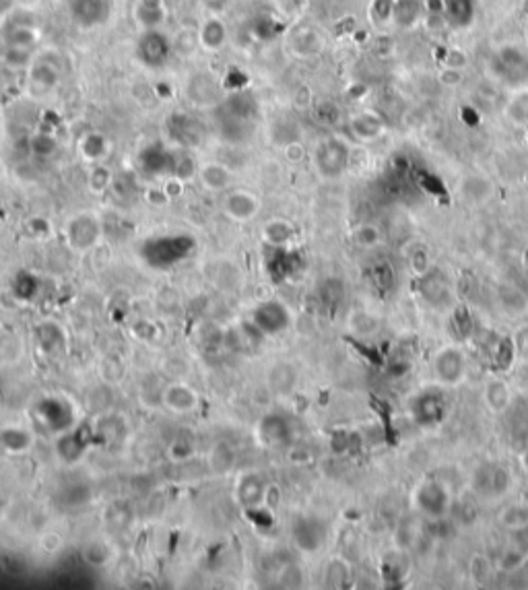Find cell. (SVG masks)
<instances>
[{
	"mask_svg": "<svg viewBox=\"0 0 528 590\" xmlns=\"http://www.w3.org/2000/svg\"><path fill=\"white\" fill-rule=\"evenodd\" d=\"M174 52L170 38L159 29H143L137 40V58L147 68H161Z\"/></svg>",
	"mask_w": 528,
	"mask_h": 590,
	"instance_id": "1",
	"label": "cell"
},
{
	"mask_svg": "<svg viewBox=\"0 0 528 590\" xmlns=\"http://www.w3.org/2000/svg\"><path fill=\"white\" fill-rule=\"evenodd\" d=\"M192 250V239L186 236H170V237H157L147 242L143 254L147 256V260L151 264H159V266H165V264H172L177 262L180 258L188 254Z\"/></svg>",
	"mask_w": 528,
	"mask_h": 590,
	"instance_id": "2",
	"label": "cell"
},
{
	"mask_svg": "<svg viewBox=\"0 0 528 590\" xmlns=\"http://www.w3.org/2000/svg\"><path fill=\"white\" fill-rule=\"evenodd\" d=\"M114 2L112 0H68L71 19L83 29H93L112 17Z\"/></svg>",
	"mask_w": 528,
	"mask_h": 590,
	"instance_id": "3",
	"label": "cell"
},
{
	"mask_svg": "<svg viewBox=\"0 0 528 590\" xmlns=\"http://www.w3.org/2000/svg\"><path fill=\"white\" fill-rule=\"evenodd\" d=\"M349 161V149L341 143V140H326L318 147L316 153V163L320 167L322 174L326 176H336L345 170Z\"/></svg>",
	"mask_w": 528,
	"mask_h": 590,
	"instance_id": "4",
	"label": "cell"
},
{
	"mask_svg": "<svg viewBox=\"0 0 528 590\" xmlns=\"http://www.w3.org/2000/svg\"><path fill=\"white\" fill-rule=\"evenodd\" d=\"M435 374L442 382L446 384H458L465 376V355L460 353L458 349L448 347V349H442L438 357H435Z\"/></svg>",
	"mask_w": 528,
	"mask_h": 590,
	"instance_id": "5",
	"label": "cell"
},
{
	"mask_svg": "<svg viewBox=\"0 0 528 590\" xmlns=\"http://www.w3.org/2000/svg\"><path fill=\"white\" fill-rule=\"evenodd\" d=\"M415 497H417V506L433 518H440L448 510V492L440 483H423L417 490Z\"/></svg>",
	"mask_w": 528,
	"mask_h": 590,
	"instance_id": "6",
	"label": "cell"
},
{
	"mask_svg": "<svg viewBox=\"0 0 528 590\" xmlns=\"http://www.w3.org/2000/svg\"><path fill=\"white\" fill-rule=\"evenodd\" d=\"M254 324L262 333H281L289 326V312L276 301L264 304L254 312Z\"/></svg>",
	"mask_w": 528,
	"mask_h": 590,
	"instance_id": "7",
	"label": "cell"
},
{
	"mask_svg": "<svg viewBox=\"0 0 528 590\" xmlns=\"http://www.w3.org/2000/svg\"><path fill=\"white\" fill-rule=\"evenodd\" d=\"M98 236L99 225L93 217L81 215L77 217V219H73L71 225H68V239H71V244H73L75 248H78V250H85V248L93 246Z\"/></svg>",
	"mask_w": 528,
	"mask_h": 590,
	"instance_id": "8",
	"label": "cell"
},
{
	"mask_svg": "<svg viewBox=\"0 0 528 590\" xmlns=\"http://www.w3.org/2000/svg\"><path fill=\"white\" fill-rule=\"evenodd\" d=\"M258 209H260L258 198L252 197L250 192H244V190L232 192L229 197L225 198V211H227V215H232L237 221L252 219L258 213Z\"/></svg>",
	"mask_w": 528,
	"mask_h": 590,
	"instance_id": "9",
	"label": "cell"
},
{
	"mask_svg": "<svg viewBox=\"0 0 528 590\" xmlns=\"http://www.w3.org/2000/svg\"><path fill=\"white\" fill-rule=\"evenodd\" d=\"M294 534L295 543L304 551H316L322 545V541H324V531H322L320 522L312 520V518H301L295 524Z\"/></svg>",
	"mask_w": 528,
	"mask_h": 590,
	"instance_id": "10",
	"label": "cell"
},
{
	"mask_svg": "<svg viewBox=\"0 0 528 590\" xmlns=\"http://www.w3.org/2000/svg\"><path fill=\"white\" fill-rule=\"evenodd\" d=\"M135 17L143 29H159V25L165 19L161 0H138Z\"/></svg>",
	"mask_w": 528,
	"mask_h": 590,
	"instance_id": "11",
	"label": "cell"
},
{
	"mask_svg": "<svg viewBox=\"0 0 528 590\" xmlns=\"http://www.w3.org/2000/svg\"><path fill=\"white\" fill-rule=\"evenodd\" d=\"M444 411H446V405L438 394L425 393L415 400V415L421 423H433L442 419Z\"/></svg>",
	"mask_w": 528,
	"mask_h": 590,
	"instance_id": "12",
	"label": "cell"
},
{
	"mask_svg": "<svg viewBox=\"0 0 528 590\" xmlns=\"http://www.w3.org/2000/svg\"><path fill=\"white\" fill-rule=\"evenodd\" d=\"M170 133L182 145H192L198 140V124L186 114H176L170 118Z\"/></svg>",
	"mask_w": 528,
	"mask_h": 590,
	"instance_id": "13",
	"label": "cell"
},
{
	"mask_svg": "<svg viewBox=\"0 0 528 590\" xmlns=\"http://www.w3.org/2000/svg\"><path fill=\"white\" fill-rule=\"evenodd\" d=\"M227 38V31H225V25L219 19H209L202 23L200 27V43L207 48V50H219Z\"/></svg>",
	"mask_w": 528,
	"mask_h": 590,
	"instance_id": "14",
	"label": "cell"
},
{
	"mask_svg": "<svg viewBox=\"0 0 528 590\" xmlns=\"http://www.w3.org/2000/svg\"><path fill=\"white\" fill-rule=\"evenodd\" d=\"M200 180L202 184L209 188V190H223L229 186L232 182V174L227 172V167L219 165V163H209L200 170Z\"/></svg>",
	"mask_w": 528,
	"mask_h": 590,
	"instance_id": "15",
	"label": "cell"
},
{
	"mask_svg": "<svg viewBox=\"0 0 528 590\" xmlns=\"http://www.w3.org/2000/svg\"><path fill=\"white\" fill-rule=\"evenodd\" d=\"M165 403L174 409V411H190L196 405L195 390H190L188 386H180L174 384L167 393H165Z\"/></svg>",
	"mask_w": 528,
	"mask_h": 590,
	"instance_id": "16",
	"label": "cell"
},
{
	"mask_svg": "<svg viewBox=\"0 0 528 590\" xmlns=\"http://www.w3.org/2000/svg\"><path fill=\"white\" fill-rule=\"evenodd\" d=\"M260 432H262V438H264L266 442L279 444V442H285V440H287V435H289V425H287L281 417L271 415V417H266V419L262 421Z\"/></svg>",
	"mask_w": 528,
	"mask_h": 590,
	"instance_id": "17",
	"label": "cell"
},
{
	"mask_svg": "<svg viewBox=\"0 0 528 590\" xmlns=\"http://www.w3.org/2000/svg\"><path fill=\"white\" fill-rule=\"evenodd\" d=\"M485 400H487L491 411H504L509 405V390L506 382H502V380L490 382L485 388Z\"/></svg>",
	"mask_w": 528,
	"mask_h": 590,
	"instance_id": "18",
	"label": "cell"
},
{
	"mask_svg": "<svg viewBox=\"0 0 528 590\" xmlns=\"http://www.w3.org/2000/svg\"><path fill=\"white\" fill-rule=\"evenodd\" d=\"M36 40L33 27L25 23H11L6 25V43L17 48H29Z\"/></svg>",
	"mask_w": 528,
	"mask_h": 590,
	"instance_id": "19",
	"label": "cell"
},
{
	"mask_svg": "<svg viewBox=\"0 0 528 590\" xmlns=\"http://www.w3.org/2000/svg\"><path fill=\"white\" fill-rule=\"evenodd\" d=\"M58 71L48 64V62H38L33 68H31V79L36 81L41 87H54L58 83Z\"/></svg>",
	"mask_w": 528,
	"mask_h": 590,
	"instance_id": "20",
	"label": "cell"
},
{
	"mask_svg": "<svg viewBox=\"0 0 528 590\" xmlns=\"http://www.w3.org/2000/svg\"><path fill=\"white\" fill-rule=\"evenodd\" d=\"M528 559V553L520 547H509L502 553L499 557V568L504 571H514L518 570L520 566H524V561Z\"/></svg>",
	"mask_w": 528,
	"mask_h": 590,
	"instance_id": "21",
	"label": "cell"
},
{
	"mask_svg": "<svg viewBox=\"0 0 528 590\" xmlns=\"http://www.w3.org/2000/svg\"><path fill=\"white\" fill-rule=\"evenodd\" d=\"M491 576V564L485 555H475L470 559V578L477 584H485Z\"/></svg>",
	"mask_w": 528,
	"mask_h": 590,
	"instance_id": "22",
	"label": "cell"
},
{
	"mask_svg": "<svg viewBox=\"0 0 528 590\" xmlns=\"http://www.w3.org/2000/svg\"><path fill=\"white\" fill-rule=\"evenodd\" d=\"M326 582L331 586H345L349 582V568L347 564L334 559L328 564V570H326Z\"/></svg>",
	"mask_w": 528,
	"mask_h": 590,
	"instance_id": "23",
	"label": "cell"
},
{
	"mask_svg": "<svg viewBox=\"0 0 528 590\" xmlns=\"http://www.w3.org/2000/svg\"><path fill=\"white\" fill-rule=\"evenodd\" d=\"M83 151L89 159H101L108 151V145H105V138L101 135H89L83 143Z\"/></svg>",
	"mask_w": 528,
	"mask_h": 590,
	"instance_id": "24",
	"label": "cell"
},
{
	"mask_svg": "<svg viewBox=\"0 0 528 590\" xmlns=\"http://www.w3.org/2000/svg\"><path fill=\"white\" fill-rule=\"evenodd\" d=\"M29 60H31V56H29L27 48L9 46L6 52H4V62H6L9 66H13V68H23V66H27Z\"/></svg>",
	"mask_w": 528,
	"mask_h": 590,
	"instance_id": "25",
	"label": "cell"
},
{
	"mask_svg": "<svg viewBox=\"0 0 528 590\" xmlns=\"http://www.w3.org/2000/svg\"><path fill=\"white\" fill-rule=\"evenodd\" d=\"M266 237H269V242H273L274 246H281L291 237V227L283 221H274L266 227Z\"/></svg>",
	"mask_w": 528,
	"mask_h": 590,
	"instance_id": "26",
	"label": "cell"
},
{
	"mask_svg": "<svg viewBox=\"0 0 528 590\" xmlns=\"http://www.w3.org/2000/svg\"><path fill=\"white\" fill-rule=\"evenodd\" d=\"M56 147H58V143L50 137V135H38V137L31 140L33 153H38L41 157H50V155L56 151Z\"/></svg>",
	"mask_w": 528,
	"mask_h": 590,
	"instance_id": "27",
	"label": "cell"
},
{
	"mask_svg": "<svg viewBox=\"0 0 528 590\" xmlns=\"http://www.w3.org/2000/svg\"><path fill=\"white\" fill-rule=\"evenodd\" d=\"M504 522L512 529H527L528 527V510L527 508H509L504 514Z\"/></svg>",
	"mask_w": 528,
	"mask_h": 590,
	"instance_id": "28",
	"label": "cell"
},
{
	"mask_svg": "<svg viewBox=\"0 0 528 590\" xmlns=\"http://www.w3.org/2000/svg\"><path fill=\"white\" fill-rule=\"evenodd\" d=\"M370 120L372 118H357L353 122V130L361 138H373L380 133V124L376 120L373 122H370Z\"/></svg>",
	"mask_w": 528,
	"mask_h": 590,
	"instance_id": "29",
	"label": "cell"
},
{
	"mask_svg": "<svg viewBox=\"0 0 528 590\" xmlns=\"http://www.w3.org/2000/svg\"><path fill=\"white\" fill-rule=\"evenodd\" d=\"M373 279H376L378 287H382V289H390L392 283H394V271H392L390 264H386V262L378 264V266L373 269Z\"/></svg>",
	"mask_w": 528,
	"mask_h": 590,
	"instance_id": "30",
	"label": "cell"
},
{
	"mask_svg": "<svg viewBox=\"0 0 528 590\" xmlns=\"http://www.w3.org/2000/svg\"><path fill=\"white\" fill-rule=\"evenodd\" d=\"M357 242L361 244V246H376L378 242H380V232L373 227V225H363V227H359V232H357Z\"/></svg>",
	"mask_w": 528,
	"mask_h": 590,
	"instance_id": "31",
	"label": "cell"
},
{
	"mask_svg": "<svg viewBox=\"0 0 528 590\" xmlns=\"http://www.w3.org/2000/svg\"><path fill=\"white\" fill-rule=\"evenodd\" d=\"M454 324L458 326V333L462 336H467L472 328V318L467 312V308H458L456 314H454Z\"/></svg>",
	"mask_w": 528,
	"mask_h": 590,
	"instance_id": "32",
	"label": "cell"
},
{
	"mask_svg": "<svg viewBox=\"0 0 528 590\" xmlns=\"http://www.w3.org/2000/svg\"><path fill=\"white\" fill-rule=\"evenodd\" d=\"M89 184L93 186V190H103V188H108V184H110V172H108L105 167L93 170Z\"/></svg>",
	"mask_w": 528,
	"mask_h": 590,
	"instance_id": "33",
	"label": "cell"
},
{
	"mask_svg": "<svg viewBox=\"0 0 528 590\" xmlns=\"http://www.w3.org/2000/svg\"><path fill=\"white\" fill-rule=\"evenodd\" d=\"M514 349L518 351V355L522 359H528V326L520 328L516 333V338H514Z\"/></svg>",
	"mask_w": 528,
	"mask_h": 590,
	"instance_id": "34",
	"label": "cell"
},
{
	"mask_svg": "<svg viewBox=\"0 0 528 590\" xmlns=\"http://www.w3.org/2000/svg\"><path fill=\"white\" fill-rule=\"evenodd\" d=\"M497 361L502 363V366H508L509 361H512V357H514V345H512V341H502V345H499V349H497Z\"/></svg>",
	"mask_w": 528,
	"mask_h": 590,
	"instance_id": "35",
	"label": "cell"
},
{
	"mask_svg": "<svg viewBox=\"0 0 528 590\" xmlns=\"http://www.w3.org/2000/svg\"><path fill=\"white\" fill-rule=\"evenodd\" d=\"M440 81L444 83V85H450V87H454V85H458L460 81H462V73H460V68H446L442 75H440Z\"/></svg>",
	"mask_w": 528,
	"mask_h": 590,
	"instance_id": "36",
	"label": "cell"
},
{
	"mask_svg": "<svg viewBox=\"0 0 528 590\" xmlns=\"http://www.w3.org/2000/svg\"><path fill=\"white\" fill-rule=\"evenodd\" d=\"M229 2H232V0H202L205 9H209L211 13H221V11H225V9L229 6Z\"/></svg>",
	"mask_w": 528,
	"mask_h": 590,
	"instance_id": "37",
	"label": "cell"
},
{
	"mask_svg": "<svg viewBox=\"0 0 528 590\" xmlns=\"http://www.w3.org/2000/svg\"><path fill=\"white\" fill-rule=\"evenodd\" d=\"M413 269H415L417 273H423V271H428V269H430V262H428L425 254H417L415 258H413Z\"/></svg>",
	"mask_w": 528,
	"mask_h": 590,
	"instance_id": "38",
	"label": "cell"
},
{
	"mask_svg": "<svg viewBox=\"0 0 528 590\" xmlns=\"http://www.w3.org/2000/svg\"><path fill=\"white\" fill-rule=\"evenodd\" d=\"M524 262H527V266H528V250H527V256H524Z\"/></svg>",
	"mask_w": 528,
	"mask_h": 590,
	"instance_id": "39",
	"label": "cell"
},
{
	"mask_svg": "<svg viewBox=\"0 0 528 590\" xmlns=\"http://www.w3.org/2000/svg\"><path fill=\"white\" fill-rule=\"evenodd\" d=\"M524 462H527V469H528V454H527V456H524Z\"/></svg>",
	"mask_w": 528,
	"mask_h": 590,
	"instance_id": "40",
	"label": "cell"
},
{
	"mask_svg": "<svg viewBox=\"0 0 528 590\" xmlns=\"http://www.w3.org/2000/svg\"><path fill=\"white\" fill-rule=\"evenodd\" d=\"M170 2H180V0H170Z\"/></svg>",
	"mask_w": 528,
	"mask_h": 590,
	"instance_id": "41",
	"label": "cell"
}]
</instances>
